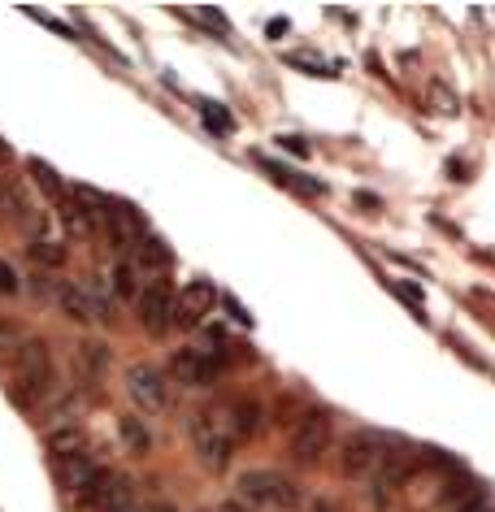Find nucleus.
I'll use <instances>...</instances> for the list:
<instances>
[{
    "instance_id": "a211bd4d",
    "label": "nucleus",
    "mask_w": 495,
    "mask_h": 512,
    "mask_svg": "<svg viewBox=\"0 0 495 512\" xmlns=\"http://www.w3.org/2000/svg\"><path fill=\"white\" fill-rule=\"evenodd\" d=\"M118 434H122V443H126V452H135V456H144L148 452V430H144V421L139 417H118Z\"/></svg>"
},
{
    "instance_id": "f8f14e48",
    "label": "nucleus",
    "mask_w": 495,
    "mask_h": 512,
    "mask_svg": "<svg viewBox=\"0 0 495 512\" xmlns=\"http://www.w3.org/2000/svg\"><path fill=\"white\" fill-rule=\"evenodd\" d=\"M213 300H218V291H213V283H205V278H196V283H187L174 291V326H205V317L213 313Z\"/></svg>"
},
{
    "instance_id": "f03ea898",
    "label": "nucleus",
    "mask_w": 495,
    "mask_h": 512,
    "mask_svg": "<svg viewBox=\"0 0 495 512\" xmlns=\"http://www.w3.org/2000/svg\"><path fill=\"white\" fill-rule=\"evenodd\" d=\"M235 499L248 504L252 512H291L304 504V491L287 473H274V469H252L239 478L235 486Z\"/></svg>"
},
{
    "instance_id": "9d476101",
    "label": "nucleus",
    "mask_w": 495,
    "mask_h": 512,
    "mask_svg": "<svg viewBox=\"0 0 495 512\" xmlns=\"http://www.w3.org/2000/svg\"><path fill=\"white\" fill-rule=\"evenodd\" d=\"M218 374H222V361L200 348V343L196 348H179L170 356V378L183 382V387H209V382H218Z\"/></svg>"
},
{
    "instance_id": "b1692460",
    "label": "nucleus",
    "mask_w": 495,
    "mask_h": 512,
    "mask_svg": "<svg viewBox=\"0 0 495 512\" xmlns=\"http://www.w3.org/2000/svg\"><path fill=\"white\" fill-rule=\"evenodd\" d=\"M9 348H18V335L9 326H0V352H9Z\"/></svg>"
},
{
    "instance_id": "5701e85b",
    "label": "nucleus",
    "mask_w": 495,
    "mask_h": 512,
    "mask_svg": "<svg viewBox=\"0 0 495 512\" xmlns=\"http://www.w3.org/2000/svg\"><path fill=\"white\" fill-rule=\"evenodd\" d=\"M283 148H287V152H300V157H304V152H309V144H304L300 135H283Z\"/></svg>"
},
{
    "instance_id": "39448f33",
    "label": "nucleus",
    "mask_w": 495,
    "mask_h": 512,
    "mask_svg": "<svg viewBox=\"0 0 495 512\" xmlns=\"http://www.w3.org/2000/svg\"><path fill=\"white\" fill-rule=\"evenodd\" d=\"M326 447H330V413L326 408H309L291 430V460L300 469H313L326 456Z\"/></svg>"
},
{
    "instance_id": "f257e3e1",
    "label": "nucleus",
    "mask_w": 495,
    "mask_h": 512,
    "mask_svg": "<svg viewBox=\"0 0 495 512\" xmlns=\"http://www.w3.org/2000/svg\"><path fill=\"white\" fill-rule=\"evenodd\" d=\"M192 447L205 469H213V473L231 469V456L239 447L235 430H231V404H213L192 417Z\"/></svg>"
},
{
    "instance_id": "4be33fe9",
    "label": "nucleus",
    "mask_w": 495,
    "mask_h": 512,
    "mask_svg": "<svg viewBox=\"0 0 495 512\" xmlns=\"http://www.w3.org/2000/svg\"><path fill=\"white\" fill-rule=\"evenodd\" d=\"M18 291V278H14V270H9L5 261H0V296H14Z\"/></svg>"
},
{
    "instance_id": "2eb2a0df",
    "label": "nucleus",
    "mask_w": 495,
    "mask_h": 512,
    "mask_svg": "<svg viewBox=\"0 0 495 512\" xmlns=\"http://www.w3.org/2000/svg\"><path fill=\"white\" fill-rule=\"evenodd\" d=\"M261 417H265V408L257 400H235L231 404V430H235V439L248 443L252 434L261 430Z\"/></svg>"
},
{
    "instance_id": "423d86ee",
    "label": "nucleus",
    "mask_w": 495,
    "mask_h": 512,
    "mask_svg": "<svg viewBox=\"0 0 495 512\" xmlns=\"http://www.w3.org/2000/svg\"><path fill=\"white\" fill-rule=\"evenodd\" d=\"M135 309H139L135 317H139V326H144V335L161 339L165 330L174 326V287H170V278H157V283H148L144 291H139Z\"/></svg>"
},
{
    "instance_id": "6e6552de",
    "label": "nucleus",
    "mask_w": 495,
    "mask_h": 512,
    "mask_svg": "<svg viewBox=\"0 0 495 512\" xmlns=\"http://www.w3.org/2000/svg\"><path fill=\"white\" fill-rule=\"evenodd\" d=\"M87 508L92 512H139L135 504V482L113 469H100V478L87 491Z\"/></svg>"
},
{
    "instance_id": "4468645a",
    "label": "nucleus",
    "mask_w": 495,
    "mask_h": 512,
    "mask_svg": "<svg viewBox=\"0 0 495 512\" xmlns=\"http://www.w3.org/2000/svg\"><path fill=\"white\" fill-rule=\"evenodd\" d=\"M126 261H131L148 283H157V278H165V265H170V248H165V239H157L148 230V235H139L131 248H126Z\"/></svg>"
},
{
    "instance_id": "20e7f679",
    "label": "nucleus",
    "mask_w": 495,
    "mask_h": 512,
    "mask_svg": "<svg viewBox=\"0 0 495 512\" xmlns=\"http://www.w3.org/2000/svg\"><path fill=\"white\" fill-rule=\"evenodd\" d=\"M387 439L374 430H352L344 447H339V469H344V478H357V482H370L378 469H383L387 460Z\"/></svg>"
},
{
    "instance_id": "ddd939ff",
    "label": "nucleus",
    "mask_w": 495,
    "mask_h": 512,
    "mask_svg": "<svg viewBox=\"0 0 495 512\" xmlns=\"http://www.w3.org/2000/svg\"><path fill=\"white\" fill-rule=\"evenodd\" d=\"M139 235H148V222L139 217L135 204H122V200H109V217H105V239L113 248H131Z\"/></svg>"
},
{
    "instance_id": "7ed1b4c3",
    "label": "nucleus",
    "mask_w": 495,
    "mask_h": 512,
    "mask_svg": "<svg viewBox=\"0 0 495 512\" xmlns=\"http://www.w3.org/2000/svg\"><path fill=\"white\" fill-rule=\"evenodd\" d=\"M53 391V356L40 339L18 343V361H14V378H9V395L22 408H35L44 395Z\"/></svg>"
},
{
    "instance_id": "9b49d317",
    "label": "nucleus",
    "mask_w": 495,
    "mask_h": 512,
    "mask_svg": "<svg viewBox=\"0 0 495 512\" xmlns=\"http://www.w3.org/2000/svg\"><path fill=\"white\" fill-rule=\"evenodd\" d=\"M126 395L148 408V413H161L165 404H170V382H165V374L157 365H131L126 369Z\"/></svg>"
},
{
    "instance_id": "f3484780",
    "label": "nucleus",
    "mask_w": 495,
    "mask_h": 512,
    "mask_svg": "<svg viewBox=\"0 0 495 512\" xmlns=\"http://www.w3.org/2000/svg\"><path fill=\"white\" fill-rule=\"evenodd\" d=\"M31 174H35V183L44 187V196L53 200L57 209H61V204H66V200H70V183H66V178H61L57 170H48L44 161H31Z\"/></svg>"
},
{
    "instance_id": "dca6fc26",
    "label": "nucleus",
    "mask_w": 495,
    "mask_h": 512,
    "mask_svg": "<svg viewBox=\"0 0 495 512\" xmlns=\"http://www.w3.org/2000/svg\"><path fill=\"white\" fill-rule=\"evenodd\" d=\"M144 287H148V278L139 274L131 261L113 265V296H118V300H139V291H144Z\"/></svg>"
},
{
    "instance_id": "393cba45",
    "label": "nucleus",
    "mask_w": 495,
    "mask_h": 512,
    "mask_svg": "<svg viewBox=\"0 0 495 512\" xmlns=\"http://www.w3.org/2000/svg\"><path fill=\"white\" fill-rule=\"evenodd\" d=\"M0 161H9V148L5 144H0Z\"/></svg>"
},
{
    "instance_id": "412c9836",
    "label": "nucleus",
    "mask_w": 495,
    "mask_h": 512,
    "mask_svg": "<svg viewBox=\"0 0 495 512\" xmlns=\"http://www.w3.org/2000/svg\"><path fill=\"white\" fill-rule=\"evenodd\" d=\"M448 512H491V504H487V499H482V495L474 491V495H465V499H452Z\"/></svg>"
},
{
    "instance_id": "aec40b11",
    "label": "nucleus",
    "mask_w": 495,
    "mask_h": 512,
    "mask_svg": "<svg viewBox=\"0 0 495 512\" xmlns=\"http://www.w3.org/2000/svg\"><path fill=\"white\" fill-rule=\"evenodd\" d=\"M200 118H205L209 131H235V118L231 113H222L218 105H200Z\"/></svg>"
},
{
    "instance_id": "6ab92c4d",
    "label": "nucleus",
    "mask_w": 495,
    "mask_h": 512,
    "mask_svg": "<svg viewBox=\"0 0 495 512\" xmlns=\"http://www.w3.org/2000/svg\"><path fill=\"white\" fill-rule=\"evenodd\" d=\"M31 252L40 256V261H48V265H61V261H66V248H61V243H53L48 235L35 239V243H31Z\"/></svg>"
},
{
    "instance_id": "0eeeda50",
    "label": "nucleus",
    "mask_w": 495,
    "mask_h": 512,
    "mask_svg": "<svg viewBox=\"0 0 495 512\" xmlns=\"http://www.w3.org/2000/svg\"><path fill=\"white\" fill-rule=\"evenodd\" d=\"M53 478L66 495H87L100 478V465L87 447H70V452H53Z\"/></svg>"
},
{
    "instance_id": "1a4fd4ad",
    "label": "nucleus",
    "mask_w": 495,
    "mask_h": 512,
    "mask_svg": "<svg viewBox=\"0 0 495 512\" xmlns=\"http://www.w3.org/2000/svg\"><path fill=\"white\" fill-rule=\"evenodd\" d=\"M53 296L74 322H109V304L96 291V283H70L66 278V283H57Z\"/></svg>"
}]
</instances>
